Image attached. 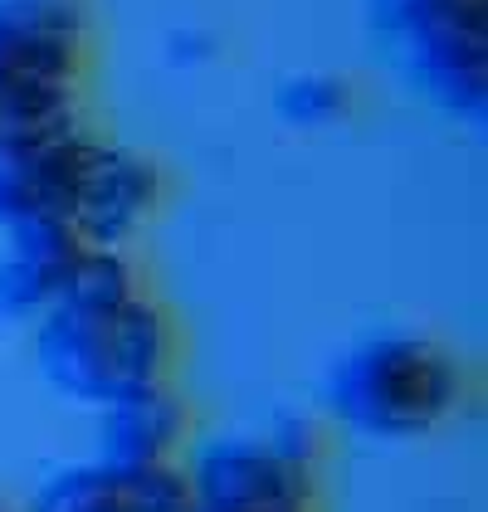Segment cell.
<instances>
[{
    "label": "cell",
    "instance_id": "6da1fadb",
    "mask_svg": "<svg viewBox=\"0 0 488 512\" xmlns=\"http://www.w3.org/2000/svg\"><path fill=\"white\" fill-rule=\"evenodd\" d=\"M30 352L54 391L98 410L118 395L176 386L186 332L181 317L147 288L118 308L54 303L40 322H30Z\"/></svg>",
    "mask_w": 488,
    "mask_h": 512
},
{
    "label": "cell",
    "instance_id": "7a4b0ae2",
    "mask_svg": "<svg viewBox=\"0 0 488 512\" xmlns=\"http://www.w3.org/2000/svg\"><path fill=\"white\" fill-rule=\"evenodd\" d=\"M469 366L425 332H371L327 371V415L366 439H420L464 410Z\"/></svg>",
    "mask_w": 488,
    "mask_h": 512
},
{
    "label": "cell",
    "instance_id": "3957f363",
    "mask_svg": "<svg viewBox=\"0 0 488 512\" xmlns=\"http://www.w3.org/2000/svg\"><path fill=\"white\" fill-rule=\"evenodd\" d=\"M366 25L430 108L488 118V0H366Z\"/></svg>",
    "mask_w": 488,
    "mask_h": 512
},
{
    "label": "cell",
    "instance_id": "277c9868",
    "mask_svg": "<svg viewBox=\"0 0 488 512\" xmlns=\"http://www.w3.org/2000/svg\"><path fill=\"white\" fill-rule=\"evenodd\" d=\"M166 205V171L147 152L122 147L93 132L83 166L69 191V230L79 244L103 249H132Z\"/></svg>",
    "mask_w": 488,
    "mask_h": 512
},
{
    "label": "cell",
    "instance_id": "5b68a950",
    "mask_svg": "<svg viewBox=\"0 0 488 512\" xmlns=\"http://www.w3.org/2000/svg\"><path fill=\"white\" fill-rule=\"evenodd\" d=\"M191 512H288L318 508V473L279 459L264 439H210L186 464Z\"/></svg>",
    "mask_w": 488,
    "mask_h": 512
},
{
    "label": "cell",
    "instance_id": "8992f818",
    "mask_svg": "<svg viewBox=\"0 0 488 512\" xmlns=\"http://www.w3.org/2000/svg\"><path fill=\"white\" fill-rule=\"evenodd\" d=\"M93 59L88 0H0V79L79 93Z\"/></svg>",
    "mask_w": 488,
    "mask_h": 512
},
{
    "label": "cell",
    "instance_id": "52a82bcc",
    "mask_svg": "<svg viewBox=\"0 0 488 512\" xmlns=\"http://www.w3.org/2000/svg\"><path fill=\"white\" fill-rule=\"evenodd\" d=\"M191 483L181 464L127 469V464H69L44 478L30 512H191Z\"/></svg>",
    "mask_w": 488,
    "mask_h": 512
},
{
    "label": "cell",
    "instance_id": "ba28073f",
    "mask_svg": "<svg viewBox=\"0 0 488 512\" xmlns=\"http://www.w3.org/2000/svg\"><path fill=\"white\" fill-rule=\"evenodd\" d=\"M191 449V405L176 386L118 395L98 405V459L127 469H162L181 464Z\"/></svg>",
    "mask_w": 488,
    "mask_h": 512
},
{
    "label": "cell",
    "instance_id": "9c48e42d",
    "mask_svg": "<svg viewBox=\"0 0 488 512\" xmlns=\"http://www.w3.org/2000/svg\"><path fill=\"white\" fill-rule=\"evenodd\" d=\"M0 249V317L5 322H40L74 269L79 235L64 220H30L20 230H5Z\"/></svg>",
    "mask_w": 488,
    "mask_h": 512
},
{
    "label": "cell",
    "instance_id": "30bf717a",
    "mask_svg": "<svg viewBox=\"0 0 488 512\" xmlns=\"http://www.w3.org/2000/svg\"><path fill=\"white\" fill-rule=\"evenodd\" d=\"M137 293H147V274L132 259V249L79 244L59 303H69V308H118V303L137 298Z\"/></svg>",
    "mask_w": 488,
    "mask_h": 512
},
{
    "label": "cell",
    "instance_id": "8fae6325",
    "mask_svg": "<svg viewBox=\"0 0 488 512\" xmlns=\"http://www.w3.org/2000/svg\"><path fill=\"white\" fill-rule=\"evenodd\" d=\"M274 118L293 127V132H327L337 122L352 118L357 108V88L342 74H323V69H303L274 83Z\"/></svg>",
    "mask_w": 488,
    "mask_h": 512
},
{
    "label": "cell",
    "instance_id": "7c38bea8",
    "mask_svg": "<svg viewBox=\"0 0 488 512\" xmlns=\"http://www.w3.org/2000/svg\"><path fill=\"white\" fill-rule=\"evenodd\" d=\"M279 459L288 464H298V469L318 473L327 459V425L318 415H308V410H274V420H269V430L259 434Z\"/></svg>",
    "mask_w": 488,
    "mask_h": 512
},
{
    "label": "cell",
    "instance_id": "4fadbf2b",
    "mask_svg": "<svg viewBox=\"0 0 488 512\" xmlns=\"http://www.w3.org/2000/svg\"><path fill=\"white\" fill-rule=\"evenodd\" d=\"M162 54L171 69H205L220 59V35L205 30V25H176L162 40Z\"/></svg>",
    "mask_w": 488,
    "mask_h": 512
},
{
    "label": "cell",
    "instance_id": "5bb4252c",
    "mask_svg": "<svg viewBox=\"0 0 488 512\" xmlns=\"http://www.w3.org/2000/svg\"><path fill=\"white\" fill-rule=\"evenodd\" d=\"M288 512H318V508H288Z\"/></svg>",
    "mask_w": 488,
    "mask_h": 512
},
{
    "label": "cell",
    "instance_id": "9a60e30c",
    "mask_svg": "<svg viewBox=\"0 0 488 512\" xmlns=\"http://www.w3.org/2000/svg\"><path fill=\"white\" fill-rule=\"evenodd\" d=\"M0 512H10V508H5V503H0Z\"/></svg>",
    "mask_w": 488,
    "mask_h": 512
}]
</instances>
